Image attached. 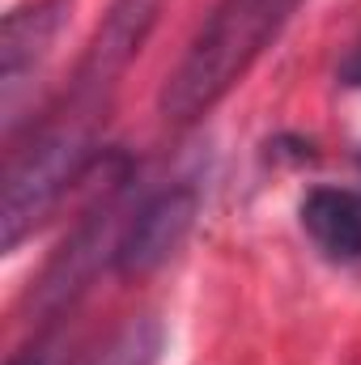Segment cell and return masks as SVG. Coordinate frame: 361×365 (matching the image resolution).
<instances>
[{
	"instance_id": "obj_2",
	"label": "cell",
	"mask_w": 361,
	"mask_h": 365,
	"mask_svg": "<svg viewBox=\"0 0 361 365\" xmlns=\"http://www.w3.org/2000/svg\"><path fill=\"white\" fill-rule=\"evenodd\" d=\"M98 110L64 102L56 119H47L21 149H13L0 204V251H17L56 212V204L98 166Z\"/></svg>"
},
{
	"instance_id": "obj_7",
	"label": "cell",
	"mask_w": 361,
	"mask_h": 365,
	"mask_svg": "<svg viewBox=\"0 0 361 365\" xmlns=\"http://www.w3.org/2000/svg\"><path fill=\"white\" fill-rule=\"evenodd\" d=\"M162 349H166V327H162V319L141 314V319H128L86 365H158Z\"/></svg>"
},
{
	"instance_id": "obj_8",
	"label": "cell",
	"mask_w": 361,
	"mask_h": 365,
	"mask_svg": "<svg viewBox=\"0 0 361 365\" xmlns=\"http://www.w3.org/2000/svg\"><path fill=\"white\" fill-rule=\"evenodd\" d=\"M9 365H68V349H64V340H39V344L13 353Z\"/></svg>"
},
{
	"instance_id": "obj_6",
	"label": "cell",
	"mask_w": 361,
	"mask_h": 365,
	"mask_svg": "<svg viewBox=\"0 0 361 365\" xmlns=\"http://www.w3.org/2000/svg\"><path fill=\"white\" fill-rule=\"evenodd\" d=\"M306 238L336 264L361 259V191L357 187H315L298 204Z\"/></svg>"
},
{
	"instance_id": "obj_1",
	"label": "cell",
	"mask_w": 361,
	"mask_h": 365,
	"mask_svg": "<svg viewBox=\"0 0 361 365\" xmlns=\"http://www.w3.org/2000/svg\"><path fill=\"white\" fill-rule=\"evenodd\" d=\"M302 0H217L179 64L166 73L158 110L166 123H195L234 90L247 68L272 47Z\"/></svg>"
},
{
	"instance_id": "obj_9",
	"label": "cell",
	"mask_w": 361,
	"mask_h": 365,
	"mask_svg": "<svg viewBox=\"0 0 361 365\" xmlns=\"http://www.w3.org/2000/svg\"><path fill=\"white\" fill-rule=\"evenodd\" d=\"M340 81H345V86H353V90H361V43L349 51V60L340 64Z\"/></svg>"
},
{
	"instance_id": "obj_3",
	"label": "cell",
	"mask_w": 361,
	"mask_h": 365,
	"mask_svg": "<svg viewBox=\"0 0 361 365\" xmlns=\"http://www.w3.org/2000/svg\"><path fill=\"white\" fill-rule=\"evenodd\" d=\"M158 13H162V0H115L93 30L64 102L102 115L111 102V90L119 86V77L128 73V64L141 56L145 38L153 34Z\"/></svg>"
},
{
	"instance_id": "obj_4",
	"label": "cell",
	"mask_w": 361,
	"mask_h": 365,
	"mask_svg": "<svg viewBox=\"0 0 361 365\" xmlns=\"http://www.w3.org/2000/svg\"><path fill=\"white\" fill-rule=\"evenodd\" d=\"M200 217V187L191 182H171L162 191H153L145 204H136V212L128 217V225L115 238V255L111 268L123 280L158 272L191 234Z\"/></svg>"
},
{
	"instance_id": "obj_5",
	"label": "cell",
	"mask_w": 361,
	"mask_h": 365,
	"mask_svg": "<svg viewBox=\"0 0 361 365\" xmlns=\"http://www.w3.org/2000/svg\"><path fill=\"white\" fill-rule=\"evenodd\" d=\"M68 4L73 0H34V4H21V9H13L4 17V26H0V90H4V106H13L17 86L56 47L60 30L68 21Z\"/></svg>"
}]
</instances>
